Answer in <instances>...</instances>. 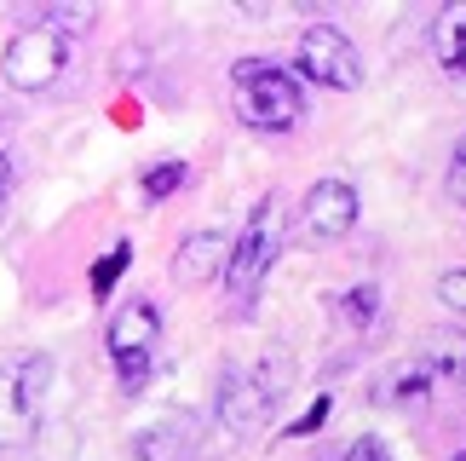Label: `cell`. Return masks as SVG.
<instances>
[{
	"instance_id": "1",
	"label": "cell",
	"mask_w": 466,
	"mask_h": 461,
	"mask_svg": "<svg viewBox=\"0 0 466 461\" xmlns=\"http://www.w3.org/2000/svg\"><path fill=\"white\" fill-rule=\"evenodd\" d=\"M237 81V116L242 128L259 133H289L306 116V76L294 64H271V58H237L230 64Z\"/></svg>"
},
{
	"instance_id": "2",
	"label": "cell",
	"mask_w": 466,
	"mask_h": 461,
	"mask_svg": "<svg viewBox=\"0 0 466 461\" xmlns=\"http://www.w3.org/2000/svg\"><path fill=\"white\" fill-rule=\"evenodd\" d=\"M52 393V358L46 352H12L0 358V450H17L41 433V410Z\"/></svg>"
},
{
	"instance_id": "3",
	"label": "cell",
	"mask_w": 466,
	"mask_h": 461,
	"mask_svg": "<svg viewBox=\"0 0 466 461\" xmlns=\"http://www.w3.org/2000/svg\"><path fill=\"white\" fill-rule=\"evenodd\" d=\"M282 237H289V230H282V202L259 197L254 214L242 220L237 242H230V265H225V294L237 300V306H254L265 271H271L277 254H282Z\"/></svg>"
},
{
	"instance_id": "4",
	"label": "cell",
	"mask_w": 466,
	"mask_h": 461,
	"mask_svg": "<svg viewBox=\"0 0 466 461\" xmlns=\"http://www.w3.org/2000/svg\"><path fill=\"white\" fill-rule=\"evenodd\" d=\"M156 334H161V306H156L150 294L127 300V306L110 317L104 346H110V364H116V375H121V393H145L150 364H156Z\"/></svg>"
},
{
	"instance_id": "5",
	"label": "cell",
	"mask_w": 466,
	"mask_h": 461,
	"mask_svg": "<svg viewBox=\"0 0 466 461\" xmlns=\"http://www.w3.org/2000/svg\"><path fill=\"white\" fill-rule=\"evenodd\" d=\"M64 64H69V35L41 24V17L24 24L6 41V52H0V76H6L12 93H46L64 76Z\"/></svg>"
},
{
	"instance_id": "6",
	"label": "cell",
	"mask_w": 466,
	"mask_h": 461,
	"mask_svg": "<svg viewBox=\"0 0 466 461\" xmlns=\"http://www.w3.org/2000/svg\"><path fill=\"white\" fill-rule=\"evenodd\" d=\"M294 69L317 87H334V93H351L363 87V58H357L351 35L334 29V24H311L299 35V52H294Z\"/></svg>"
},
{
	"instance_id": "7",
	"label": "cell",
	"mask_w": 466,
	"mask_h": 461,
	"mask_svg": "<svg viewBox=\"0 0 466 461\" xmlns=\"http://www.w3.org/2000/svg\"><path fill=\"white\" fill-rule=\"evenodd\" d=\"M213 410H219V427L230 438H248L265 415H271V393H265V381L254 375V369L225 364L219 369V386H213Z\"/></svg>"
},
{
	"instance_id": "8",
	"label": "cell",
	"mask_w": 466,
	"mask_h": 461,
	"mask_svg": "<svg viewBox=\"0 0 466 461\" xmlns=\"http://www.w3.org/2000/svg\"><path fill=\"white\" fill-rule=\"evenodd\" d=\"M299 225H306V237H317V242L351 237V225H357V190L346 179H317L306 190V202H299Z\"/></svg>"
},
{
	"instance_id": "9",
	"label": "cell",
	"mask_w": 466,
	"mask_h": 461,
	"mask_svg": "<svg viewBox=\"0 0 466 461\" xmlns=\"http://www.w3.org/2000/svg\"><path fill=\"white\" fill-rule=\"evenodd\" d=\"M230 242L237 237H225V230H190V237L173 248V282L178 289H196V282L219 277L230 265Z\"/></svg>"
},
{
	"instance_id": "10",
	"label": "cell",
	"mask_w": 466,
	"mask_h": 461,
	"mask_svg": "<svg viewBox=\"0 0 466 461\" xmlns=\"http://www.w3.org/2000/svg\"><path fill=\"white\" fill-rule=\"evenodd\" d=\"M432 381H438L432 364H426V358H409V364H398L380 386H374V398H380V404H420L426 393H432Z\"/></svg>"
},
{
	"instance_id": "11",
	"label": "cell",
	"mask_w": 466,
	"mask_h": 461,
	"mask_svg": "<svg viewBox=\"0 0 466 461\" xmlns=\"http://www.w3.org/2000/svg\"><path fill=\"white\" fill-rule=\"evenodd\" d=\"M432 52L450 76H466V6H443L432 17Z\"/></svg>"
},
{
	"instance_id": "12",
	"label": "cell",
	"mask_w": 466,
	"mask_h": 461,
	"mask_svg": "<svg viewBox=\"0 0 466 461\" xmlns=\"http://www.w3.org/2000/svg\"><path fill=\"white\" fill-rule=\"evenodd\" d=\"M190 445V427H185V415H161L150 433H138L133 438V456L138 461H178Z\"/></svg>"
},
{
	"instance_id": "13",
	"label": "cell",
	"mask_w": 466,
	"mask_h": 461,
	"mask_svg": "<svg viewBox=\"0 0 466 461\" xmlns=\"http://www.w3.org/2000/svg\"><path fill=\"white\" fill-rule=\"evenodd\" d=\"M334 312L346 317L351 329H369L374 317H380V282H357V289H346L334 300Z\"/></svg>"
},
{
	"instance_id": "14",
	"label": "cell",
	"mask_w": 466,
	"mask_h": 461,
	"mask_svg": "<svg viewBox=\"0 0 466 461\" xmlns=\"http://www.w3.org/2000/svg\"><path fill=\"white\" fill-rule=\"evenodd\" d=\"M426 364L438 369V375H450V381H461L466 386V334H438L432 346H426Z\"/></svg>"
},
{
	"instance_id": "15",
	"label": "cell",
	"mask_w": 466,
	"mask_h": 461,
	"mask_svg": "<svg viewBox=\"0 0 466 461\" xmlns=\"http://www.w3.org/2000/svg\"><path fill=\"white\" fill-rule=\"evenodd\" d=\"M127 260H133V248H127V242H116L110 254H104L93 271H86V289H93V300L116 294V282H121V271H127Z\"/></svg>"
},
{
	"instance_id": "16",
	"label": "cell",
	"mask_w": 466,
	"mask_h": 461,
	"mask_svg": "<svg viewBox=\"0 0 466 461\" xmlns=\"http://www.w3.org/2000/svg\"><path fill=\"white\" fill-rule=\"evenodd\" d=\"M185 179H190L185 162H156V168H145V202H167Z\"/></svg>"
},
{
	"instance_id": "17",
	"label": "cell",
	"mask_w": 466,
	"mask_h": 461,
	"mask_svg": "<svg viewBox=\"0 0 466 461\" xmlns=\"http://www.w3.org/2000/svg\"><path fill=\"white\" fill-rule=\"evenodd\" d=\"M93 6H41V24L52 29H64V35H81V29H93Z\"/></svg>"
},
{
	"instance_id": "18",
	"label": "cell",
	"mask_w": 466,
	"mask_h": 461,
	"mask_svg": "<svg viewBox=\"0 0 466 461\" xmlns=\"http://www.w3.org/2000/svg\"><path fill=\"white\" fill-rule=\"evenodd\" d=\"M329 410H334V398H329V393H317V398H311V410L299 415V421H289V438H306V433H317L322 421H329Z\"/></svg>"
},
{
	"instance_id": "19",
	"label": "cell",
	"mask_w": 466,
	"mask_h": 461,
	"mask_svg": "<svg viewBox=\"0 0 466 461\" xmlns=\"http://www.w3.org/2000/svg\"><path fill=\"white\" fill-rule=\"evenodd\" d=\"M438 300H443L450 312H466V265H455V271L438 277Z\"/></svg>"
},
{
	"instance_id": "20",
	"label": "cell",
	"mask_w": 466,
	"mask_h": 461,
	"mask_svg": "<svg viewBox=\"0 0 466 461\" xmlns=\"http://www.w3.org/2000/svg\"><path fill=\"white\" fill-rule=\"evenodd\" d=\"M339 461H391V450H386L374 433H363V438H351V450L339 456Z\"/></svg>"
},
{
	"instance_id": "21",
	"label": "cell",
	"mask_w": 466,
	"mask_h": 461,
	"mask_svg": "<svg viewBox=\"0 0 466 461\" xmlns=\"http://www.w3.org/2000/svg\"><path fill=\"white\" fill-rule=\"evenodd\" d=\"M443 190H450V202L466 208V162H450V179H443Z\"/></svg>"
},
{
	"instance_id": "22",
	"label": "cell",
	"mask_w": 466,
	"mask_h": 461,
	"mask_svg": "<svg viewBox=\"0 0 466 461\" xmlns=\"http://www.w3.org/2000/svg\"><path fill=\"white\" fill-rule=\"evenodd\" d=\"M6 190H12V150L0 145V197H6Z\"/></svg>"
},
{
	"instance_id": "23",
	"label": "cell",
	"mask_w": 466,
	"mask_h": 461,
	"mask_svg": "<svg viewBox=\"0 0 466 461\" xmlns=\"http://www.w3.org/2000/svg\"><path fill=\"white\" fill-rule=\"evenodd\" d=\"M455 162H466V133H461V145H455Z\"/></svg>"
},
{
	"instance_id": "24",
	"label": "cell",
	"mask_w": 466,
	"mask_h": 461,
	"mask_svg": "<svg viewBox=\"0 0 466 461\" xmlns=\"http://www.w3.org/2000/svg\"><path fill=\"white\" fill-rule=\"evenodd\" d=\"M450 461H466V445H461V450H455V456H450Z\"/></svg>"
}]
</instances>
